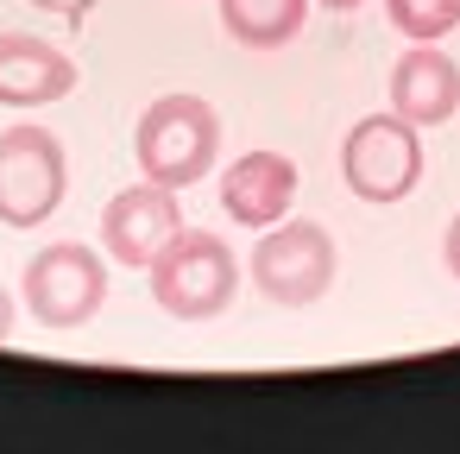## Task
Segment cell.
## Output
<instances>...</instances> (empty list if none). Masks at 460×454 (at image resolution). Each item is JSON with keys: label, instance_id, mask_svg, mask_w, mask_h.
<instances>
[{"label": "cell", "instance_id": "8fae6325", "mask_svg": "<svg viewBox=\"0 0 460 454\" xmlns=\"http://www.w3.org/2000/svg\"><path fill=\"white\" fill-rule=\"evenodd\" d=\"M315 0H221V26L246 51H278L309 26Z\"/></svg>", "mask_w": 460, "mask_h": 454}, {"label": "cell", "instance_id": "6da1fadb", "mask_svg": "<svg viewBox=\"0 0 460 454\" xmlns=\"http://www.w3.org/2000/svg\"><path fill=\"white\" fill-rule=\"evenodd\" d=\"M152 278V303L171 316V322H215L221 309H234V290H240V259L221 234L208 227H177L164 240V253L146 265Z\"/></svg>", "mask_w": 460, "mask_h": 454}, {"label": "cell", "instance_id": "4fadbf2b", "mask_svg": "<svg viewBox=\"0 0 460 454\" xmlns=\"http://www.w3.org/2000/svg\"><path fill=\"white\" fill-rule=\"evenodd\" d=\"M32 7H39V13H51V20H89L102 0H32Z\"/></svg>", "mask_w": 460, "mask_h": 454}, {"label": "cell", "instance_id": "7c38bea8", "mask_svg": "<svg viewBox=\"0 0 460 454\" xmlns=\"http://www.w3.org/2000/svg\"><path fill=\"white\" fill-rule=\"evenodd\" d=\"M385 20L410 45H441L460 26V0H385Z\"/></svg>", "mask_w": 460, "mask_h": 454}, {"label": "cell", "instance_id": "8992f818", "mask_svg": "<svg viewBox=\"0 0 460 454\" xmlns=\"http://www.w3.org/2000/svg\"><path fill=\"white\" fill-rule=\"evenodd\" d=\"M70 190V165L58 133L45 127H7L0 133V221L7 227H45Z\"/></svg>", "mask_w": 460, "mask_h": 454}, {"label": "cell", "instance_id": "7a4b0ae2", "mask_svg": "<svg viewBox=\"0 0 460 454\" xmlns=\"http://www.w3.org/2000/svg\"><path fill=\"white\" fill-rule=\"evenodd\" d=\"M133 158H139V177L164 190L202 183L221 158V114L202 95H158L133 127Z\"/></svg>", "mask_w": 460, "mask_h": 454}, {"label": "cell", "instance_id": "52a82bcc", "mask_svg": "<svg viewBox=\"0 0 460 454\" xmlns=\"http://www.w3.org/2000/svg\"><path fill=\"white\" fill-rule=\"evenodd\" d=\"M183 227V209H177V190H164V183H127L108 209H102V253L114 259V265H133V272H146L158 253H164V240Z\"/></svg>", "mask_w": 460, "mask_h": 454}, {"label": "cell", "instance_id": "30bf717a", "mask_svg": "<svg viewBox=\"0 0 460 454\" xmlns=\"http://www.w3.org/2000/svg\"><path fill=\"white\" fill-rule=\"evenodd\" d=\"M391 108L410 127H441L460 114V64L441 45H410L391 64Z\"/></svg>", "mask_w": 460, "mask_h": 454}, {"label": "cell", "instance_id": "5b68a950", "mask_svg": "<svg viewBox=\"0 0 460 454\" xmlns=\"http://www.w3.org/2000/svg\"><path fill=\"white\" fill-rule=\"evenodd\" d=\"M26 309L39 328H83L108 303V259L83 240H51L26 265Z\"/></svg>", "mask_w": 460, "mask_h": 454}, {"label": "cell", "instance_id": "2e32d148", "mask_svg": "<svg viewBox=\"0 0 460 454\" xmlns=\"http://www.w3.org/2000/svg\"><path fill=\"white\" fill-rule=\"evenodd\" d=\"M315 7H328V13H353V7H366V0H315Z\"/></svg>", "mask_w": 460, "mask_h": 454}, {"label": "cell", "instance_id": "277c9868", "mask_svg": "<svg viewBox=\"0 0 460 454\" xmlns=\"http://www.w3.org/2000/svg\"><path fill=\"white\" fill-rule=\"evenodd\" d=\"M341 177L359 202H403L422 183V133L391 108V114H366L347 127L341 139Z\"/></svg>", "mask_w": 460, "mask_h": 454}, {"label": "cell", "instance_id": "5bb4252c", "mask_svg": "<svg viewBox=\"0 0 460 454\" xmlns=\"http://www.w3.org/2000/svg\"><path fill=\"white\" fill-rule=\"evenodd\" d=\"M441 265H447V278H460V215H454L447 234H441Z\"/></svg>", "mask_w": 460, "mask_h": 454}, {"label": "cell", "instance_id": "9a60e30c", "mask_svg": "<svg viewBox=\"0 0 460 454\" xmlns=\"http://www.w3.org/2000/svg\"><path fill=\"white\" fill-rule=\"evenodd\" d=\"M13 322H20V309H13V297H7V290H0V341L13 334Z\"/></svg>", "mask_w": 460, "mask_h": 454}, {"label": "cell", "instance_id": "9c48e42d", "mask_svg": "<svg viewBox=\"0 0 460 454\" xmlns=\"http://www.w3.org/2000/svg\"><path fill=\"white\" fill-rule=\"evenodd\" d=\"M76 89V58L32 32H0V108H51Z\"/></svg>", "mask_w": 460, "mask_h": 454}, {"label": "cell", "instance_id": "3957f363", "mask_svg": "<svg viewBox=\"0 0 460 454\" xmlns=\"http://www.w3.org/2000/svg\"><path fill=\"white\" fill-rule=\"evenodd\" d=\"M334 272H341V253H334L328 227H322V221H290V215H284L278 227H265L259 246H252V259H246V278H252L259 297L278 303V309H309V303H322L328 284H334Z\"/></svg>", "mask_w": 460, "mask_h": 454}, {"label": "cell", "instance_id": "ba28073f", "mask_svg": "<svg viewBox=\"0 0 460 454\" xmlns=\"http://www.w3.org/2000/svg\"><path fill=\"white\" fill-rule=\"evenodd\" d=\"M296 165L284 152H240L227 171H221V215L234 227H278L296 202Z\"/></svg>", "mask_w": 460, "mask_h": 454}]
</instances>
